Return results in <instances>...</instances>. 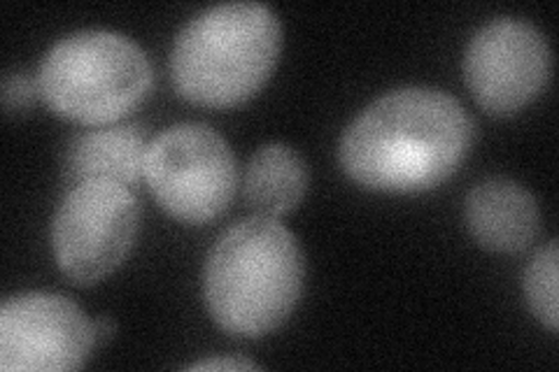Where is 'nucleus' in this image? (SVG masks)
Returning a JSON list of instances; mask_svg holds the SVG:
<instances>
[{"mask_svg":"<svg viewBox=\"0 0 559 372\" xmlns=\"http://www.w3.org/2000/svg\"><path fill=\"white\" fill-rule=\"evenodd\" d=\"M40 96L51 112L84 127L127 117L152 86V63L131 38L115 31H78L45 55Z\"/></svg>","mask_w":559,"mask_h":372,"instance_id":"nucleus-4","label":"nucleus"},{"mask_svg":"<svg viewBox=\"0 0 559 372\" xmlns=\"http://www.w3.org/2000/svg\"><path fill=\"white\" fill-rule=\"evenodd\" d=\"M474 143V119L441 88L406 86L373 100L343 133L341 166L357 184L417 193L457 172Z\"/></svg>","mask_w":559,"mask_h":372,"instance_id":"nucleus-1","label":"nucleus"},{"mask_svg":"<svg viewBox=\"0 0 559 372\" xmlns=\"http://www.w3.org/2000/svg\"><path fill=\"white\" fill-rule=\"evenodd\" d=\"M306 261L280 219L250 217L226 228L207 254L203 296L213 322L240 338L283 326L301 300Z\"/></svg>","mask_w":559,"mask_h":372,"instance_id":"nucleus-2","label":"nucleus"},{"mask_svg":"<svg viewBox=\"0 0 559 372\" xmlns=\"http://www.w3.org/2000/svg\"><path fill=\"white\" fill-rule=\"evenodd\" d=\"M464 217L474 240L499 254L527 250L540 233L536 199L506 177H489L471 189L464 201Z\"/></svg>","mask_w":559,"mask_h":372,"instance_id":"nucleus-9","label":"nucleus"},{"mask_svg":"<svg viewBox=\"0 0 559 372\" xmlns=\"http://www.w3.org/2000/svg\"><path fill=\"white\" fill-rule=\"evenodd\" d=\"M189 370H231V372H242V370H259L257 363L240 359V357H213V359H203L191 363Z\"/></svg>","mask_w":559,"mask_h":372,"instance_id":"nucleus-14","label":"nucleus"},{"mask_svg":"<svg viewBox=\"0 0 559 372\" xmlns=\"http://www.w3.org/2000/svg\"><path fill=\"white\" fill-rule=\"evenodd\" d=\"M143 180L173 219L199 226L231 205L238 166L234 149L215 129L175 123L147 145Z\"/></svg>","mask_w":559,"mask_h":372,"instance_id":"nucleus-5","label":"nucleus"},{"mask_svg":"<svg viewBox=\"0 0 559 372\" xmlns=\"http://www.w3.org/2000/svg\"><path fill=\"white\" fill-rule=\"evenodd\" d=\"M40 94L38 80H33L26 73H8L3 80V108L12 115H24L33 108L35 98Z\"/></svg>","mask_w":559,"mask_h":372,"instance_id":"nucleus-13","label":"nucleus"},{"mask_svg":"<svg viewBox=\"0 0 559 372\" xmlns=\"http://www.w3.org/2000/svg\"><path fill=\"white\" fill-rule=\"evenodd\" d=\"M138 230L140 203L131 187L86 180L63 196L51 221V250L70 281L92 287L127 261Z\"/></svg>","mask_w":559,"mask_h":372,"instance_id":"nucleus-6","label":"nucleus"},{"mask_svg":"<svg viewBox=\"0 0 559 372\" xmlns=\"http://www.w3.org/2000/svg\"><path fill=\"white\" fill-rule=\"evenodd\" d=\"M308 180L304 156L289 145L271 143L259 147L248 161L242 193L254 215L280 219L301 205Z\"/></svg>","mask_w":559,"mask_h":372,"instance_id":"nucleus-11","label":"nucleus"},{"mask_svg":"<svg viewBox=\"0 0 559 372\" xmlns=\"http://www.w3.org/2000/svg\"><path fill=\"white\" fill-rule=\"evenodd\" d=\"M94 345L90 316L66 296L28 291L0 308V370L5 372L80 370Z\"/></svg>","mask_w":559,"mask_h":372,"instance_id":"nucleus-8","label":"nucleus"},{"mask_svg":"<svg viewBox=\"0 0 559 372\" xmlns=\"http://www.w3.org/2000/svg\"><path fill=\"white\" fill-rule=\"evenodd\" d=\"M147 145L140 123L80 133L68 149V172L75 182L112 180L133 187L143 180Z\"/></svg>","mask_w":559,"mask_h":372,"instance_id":"nucleus-10","label":"nucleus"},{"mask_svg":"<svg viewBox=\"0 0 559 372\" xmlns=\"http://www.w3.org/2000/svg\"><path fill=\"white\" fill-rule=\"evenodd\" d=\"M552 70L546 35L513 16L485 24L464 55V80L480 108L495 117L520 112L544 92Z\"/></svg>","mask_w":559,"mask_h":372,"instance_id":"nucleus-7","label":"nucleus"},{"mask_svg":"<svg viewBox=\"0 0 559 372\" xmlns=\"http://www.w3.org/2000/svg\"><path fill=\"white\" fill-rule=\"evenodd\" d=\"M283 24L264 3H222L199 12L173 43L178 94L201 108H236L271 77Z\"/></svg>","mask_w":559,"mask_h":372,"instance_id":"nucleus-3","label":"nucleus"},{"mask_svg":"<svg viewBox=\"0 0 559 372\" xmlns=\"http://www.w3.org/2000/svg\"><path fill=\"white\" fill-rule=\"evenodd\" d=\"M557 277H559V252L557 242L546 247L532 256L527 271H524V296L534 312V316L548 331L557 333L559 312H557Z\"/></svg>","mask_w":559,"mask_h":372,"instance_id":"nucleus-12","label":"nucleus"},{"mask_svg":"<svg viewBox=\"0 0 559 372\" xmlns=\"http://www.w3.org/2000/svg\"><path fill=\"white\" fill-rule=\"evenodd\" d=\"M94 331H96V340H110L115 335V322L108 316H100L94 324Z\"/></svg>","mask_w":559,"mask_h":372,"instance_id":"nucleus-15","label":"nucleus"}]
</instances>
